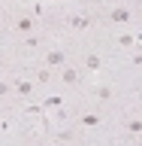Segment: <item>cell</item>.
<instances>
[{"label":"cell","mask_w":142,"mask_h":146,"mask_svg":"<svg viewBox=\"0 0 142 146\" xmlns=\"http://www.w3.org/2000/svg\"><path fill=\"white\" fill-rule=\"evenodd\" d=\"M63 61H67V52L63 49H48L45 52V67H61Z\"/></svg>","instance_id":"cell-1"},{"label":"cell","mask_w":142,"mask_h":146,"mask_svg":"<svg viewBox=\"0 0 142 146\" xmlns=\"http://www.w3.org/2000/svg\"><path fill=\"white\" fill-rule=\"evenodd\" d=\"M33 31H36V21H33V18L21 15V18H18V21H15V34H21V36H30V34H33Z\"/></svg>","instance_id":"cell-2"},{"label":"cell","mask_w":142,"mask_h":146,"mask_svg":"<svg viewBox=\"0 0 142 146\" xmlns=\"http://www.w3.org/2000/svg\"><path fill=\"white\" fill-rule=\"evenodd\" d=\"M130 9H124V6H115L112 9V12H109V21H112V25H127V21H130Z\"/></svg>","instance_id":"cell-3"},{"label":"cell","mask_w":142,"mask_h":146,"mask_svg":"<svg viewBox=\"0 0 142 146\" xmlns=\"http://www.w3.org/2000/svg\"><path fill=\"white\" fill-rule=\"evenodd\" d=\"M79 79H82V73L76 70V67H63L61 70V82L63 85H79Z\"/></svg>","instance_id":"cell-4"},{"label":"cell","mask_w":142,"mask_h":146,"mask_svg":"<svg viewBox=\"0 0 142 146\" xmlns=\"http://www.w3.org/2000/svg\"><path fill=\"white\" fill-rule=\"evenodd\" d=\"M67 25L73 27V31H85V27H91L94 21H91V15H70V21Z\"/></svg>","instance_id":"cell-5"},{"label":"cell","mask_w":142,"mask_h":146,"mask_svg":"<svg viewBox=\"0 0 142 146\" xmlns=\"http://www.w3.org/2000/svg\"><path fill=\"white\" fill-rule=\"evenodd\" d=\"M79 125L82 128H97L100 125V113H82V116H79Z\"/></svg>","instance_id":"cell-6"},{"label":"cell","mask_w":142,"mask_h":146,"mask_svg":"<svg viewBox=\"0 0 142 146\" xmlns=\"http://www.w3.org/2000/svg\"><path fill=\"white\" fill-rule=\"evenodd\" d=\"M15 91L21 98H30V94H33V82L30 79H15Z\"/></svg>","instance_id":"cell-7"},{"label":"cell","mask_w":142,"mask_h":146,"mask_svg":"<svg viewBox=\"0 0 142 146\" xmlns=\"http://www.w3.org/2000/svg\"><path fill=\"white\" fill-rule=\"evenodd\" d=\"M124 128H127V134H142V119H127Z\"/></svg>","instance_id":"cell-8"},{"label":"cell","mask_w":142,"mask_h":146,"mask_svg":"<svg viewBox=\"0 0 142 146\" xmlns=\"http://www.w3.org/2000/svg\"><path fill=\"white\" fill-rule=\"evenodd\" d=\"M100 64H103L100 55H85V67H88V70H100Z\"/></svg>","instance_id":"cell-9"},{"label":"cell","mask_w":142,"mask_h":146,"mask_svg":"<svg viewBox=\"0 0 142 146\" xmlns=\"http://www.w3.org/2000/svg\"><path fill=\"white\" fill-rule=\"evenodd\" d=\"M97 98L100 100H109V98H112V88H97Z\"/></svg>","instance_id":"cell-10"},{"label":"cell","mask_w":142,"mask_h":146,"mask_svg":"<svg viewBox=\"0 0 142 146\" xmlns=\"http://www.w3.org/2000/svg\"><path fill=\"white\" fill-rule=\"evenodd\" d=\"M36 79H39V82H48V79H52V70H48V67H45V70H39V76H36Z\"/></svg>","instance_id":"cell-11"},{"label":"cell","mask_w":142,"mask_h":146,"mask_svg":"<svg viewBox=\"0 0 142 146\" xmlns=\"http://www.w3.org/2000/svg\"><path fill=\"white\" fill-rule=\"evenodd\" d=\"M61 100L63 98H48V100H45V107H61Z\"/></svg>","instance_id":"cell-12"},{"label":"cell","mask_w":142,"mask_h":146,"mask_svg":"<svg viewBox=\"0 0 142 146\" xmlns=\"http://www.w3.org/2000/svg\"><path fill=\"white\" fill-rule=\"evenodd\" d=\"M133 64H136V67H142V52H139V55H133Z\"/></svg>","instance_id":"cell-13"},{"label":"cell","mask_w":142,"mask_h":146,"mask_svg":"<svg viewBox=\"0 0 142 146\" xmlns=\"http://www.w3.org/2000/svg\"><path fill=\"white\" fill-rule=\"evenodd\" d=\"M54 146H67V143H54Z\"/></svg>","instance_id":"cell-14"}]
</instances>
